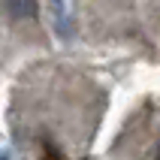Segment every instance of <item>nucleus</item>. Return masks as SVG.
Returning <instances> with one entry per match:
<instances>
[{"label":"nucleus","instance_id":"f257e3e1","mask_svg":"<svg viewBox=\"0 0 160 160\" xmlns=\"http://www.w3.org/2000/svg\"><path fill=\"white\" fill-rule=\"evenodd\" d=\"M157 160H160V148H157Z\"/></svg>","mask_w":160,"mask_h":160}]
</instances>
